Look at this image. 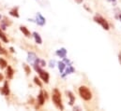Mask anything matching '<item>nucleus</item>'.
<instances>
[{"label":"nucleus","mask_w":121,"mask_h":111,"mask_svg":"<svg viewBox=\"0 0 121 111\" xmlns=\"http://www.w3.org/2000/svg\"><path fill=\"white\" fill-rule=\"evenodd\" d=\"M52 99H53V102H54L55 106H56V107L58 109H61V110H62V109L64 108V107H63V105H62L61 93H60V91H59L57 89H55V90H54Z\"/></svg>","instance_id":"1"},{"label":"nucleus","mask_w":121,"mask_h":111,"mask_svg":"<svg viewBox=\"0 0 121 111\" xmlns=\"http://www.w3.org/2000/svg\"><path fill=\"white\" fill-rule=\"evenodd\" d=\"M79 94L85 101H89L92 99V92L86 86H81L79 88Z\"/></svg>","instance_id":"2"},{"label":"nucleus","mask_w":121,"mask_h":111,"mask_svg":"<svg viewBox=\"0 0 121 111\" xmlns=\"http://www.w3.org/2000/svg\"><path fill=\"white\" fill-rule=\"evenodd\" d=\"M35 69L39 72L40 79H41L45 83H48V82H49V74H48L47 72H45V71L41 70V69H40L39 66H37V65H35Z\"/></svg>","instance_id":"3"},{"label":"nucleus","mask_w":121,"mask_h":111,"mask_svg":"<svg viewBox=\"0 0 121 111\" xmlns=\"http://www.w3.org/2000/svg\"><path fill=\"white\" fill-rule=\"evenodd\" d=\"M94 20H95L96 23L99 24L103 27V29L109 30V24H108L107 21H106L104 18H102V17H100V16H95V17H94Z\"/></svg>","instance_id":"4"},{"label":"nucleus","mask_w":121,"mask_h":111,"mask_svg":"<svg viewBox=\"0 0 121 111\" xmlns=\"http://www.w3.org/2000/svg\"><path fill=\"white\" fill-rule=\"evenodd\" d=\"M1 93L3 95H5V96H7V95L9 94V83H8V81H6L4 83V86H3L2 90H1Z\"/></svg>","instance_id":"5"},{"label":"nucleus","mask_w":121,"mask_h":111,"mask_svg":"<svg viewBox=\"0 0 121 111\" xmlns=\"http://www.w3.org/2000/svg\"><path fill=\"white\" fill-rule=\"evenodd\" d=\"M45 102V96H44V93H43V91H41L39 95H38V103L39 106H42Z\"/></svg>","instance_id":"6"},{"label":"nucleus","mask_w":121,"mask_h":111,"mask_svg":"<svg viewBox=\"0 0 121 111\" xmlns=\"http://www.w3.org/2000/svg\"><path fill=\"white\" fill-rule=\"evenodd\" d=\"M13 74H14L13 69L11 68V66L8 65V69H7V78L9 79H11L13 78Z\"/></svg>","instance_id":"7"},{"label":"nucleus","mask_w":121,"mask_h":111,"mask_svg":"<svg viewBox=\"0 0 121 111\" xmlns=\"http://www.w3.org/2000/svg\"><path fill=\"white\" fill-rule=\"evenodd\" d=\"M20 30L23 32V34H24L26 37H30L31 36V34H30V32H29V30L26 27V26H21V27H20Z\"/></svg>","instance_id":"8"},{"label":"nucleus","mask_w":121,"mask_h":111,"mask_svg":"<svg viewBox=\"0 0 121 111\" xmlns=\"http://www.w3.org/2000/svg\"><path fill=\"white\" fill-rule=\"evenodd\" d=\"M9 14L11 15V16H14V17H16V18H18L19 17V13H18V8H13L10 11H9Z\"/></svg>","instance_id":"9"},{"label":"nucleus","mask_w":121,"mask_h":111,"mask_svg":"<svg viewBox=\"0 0 121 111\" xmlns=\"http://www.w3.org/2000/svg\"><path fill=\"white\" fill-rule=\"evenodd\" d=\"M33 35H34V36H35V39H36V41H37V43H39V44H41V42H42V40H41V38H40V36H39V35L38 33H34Z\"/></svg>","instance_id":"10"},{"label":"nucleus","mask_w":121,"mask_h":111,"mask_svg":"<svg viewBox=\"0 0 121 111\" xmlns=\"http://www.w3.org/2000/svg\"><path fill=\"white\" fill-rule=\"evenodd\" d=\"M0 66H1V68H5L8 66V63L3 58H0Z\"/></svg>","instance_id":"11"},{"label":"nucleus","mask_w":121,"mask_h":111,"mask_svg":"<svg viewBox=\"0 0 121 111\" xmlns=\"http://www.w3.org/2000/svg\"><path fill=\"white\" fill-rule=\"evenodd\" d=\"M0 38H1V39H2L4 42H6V43H8V42H9L8 37L6 36V35H5V34H4V33H3L1 30H0Z\"/></svg>","instance_id":"12"},{"label":"nucleus","mask_w":121,"mask_h":111,"mask_svg":"<svg viewBox=\"0 0 121 111\" xmlns=\"http://www.w3.org/2000/svg\"><path fill=\"white\" fill-rule=\"evenodd\" d=\"M24 68H25V71H26V75H29L31 73V69L30 67L27 65V64H24Z\"/></svg>","instance_id":"13"},{"label":"nucleus","mask_w":121,"mask_h":111,"mask_svg":"<svg viewBox=\"0 0 121 111\" xmlns=\"http://www.w3.org/2000/svg\"><path fill=\"white\" fill-rule=\"evenodd\" d=\"M34 82L37 84V85H39V87H42V83L40 82V80H39V79H38L37 77H35L34 78Z\"/></svg>","instance_id":"14"},{"label":"nucleus","mask_w":121,"mask_h":111,"mask_svg":"<svg viewBox=\"0 0 121 111\" xmlns=\"http://www.w3.org/2000/svg\"><path fill=\"white\" fill-rule=\"evenodd\" d=\"M68 93L69 94V98H70V103H69V104H70V105H72V104H73V100H74V97L72 96V94H71V92H69V91Z\"/></svg>","instance_id":"15"},{"label":"nucleus","mask_w":121,"mask_h":111,"mask_svg":"<svg viewBox=\"0 0 121 111\" xmlns=\"http://www.w3.org/2000/svg\"><path fill=\"white\" fill-rule=\"evenodd\" d=\"M0 54H7V51L0 46Z\"/></svg>","instance_id":"16"},{"label":"nucleus","mask_w":121,"mask_h":111,"mask_svg":"<svg viewBox=\"0 0 121 111\" xmlns=\"http://www.w3.org/2000/svg\"><path fill=\"white\" fill-rule=\"evenodd\" d=\"M118 60H119V63H120V64H121V52L118 54Z\"/></svg>","instance_id":"17"},{"label":"nucleus","mask_w":121,"mask_h":111,"mask_svg":"<svg viewBox=\"0 0 121 111\" xmlns=\"http://www.w3.org/2000/svg\"><path fill=\"white\" fill-rule=\"evenodd\" d=\"M3 79H4V77H3V75L0 73V81H1V80H3Z\"/></svg>","instance_id":"18"},{"label":"nucleus","mask_w":121,"mask_h":111,"mask_svg":"<svg viewBox=\"0 0 121 111\" xmlns=\"http://www.w3.org/2000/svg\"><path fill=\"white\" fill-rule=\"evenodd\" d=\"M76 2H77V3H82L83 0H76Z\"/></svg>","instance_id":"19"},{"label":"nucleus","mask_w":121,"mask_h":111,"mask_svg":"<svg viewBox=\"0 0 121 111\" xmlns=\"http://www.w3.org/2000/svg\"><path fill=\"white\" fill-rule=\"evenodd\" d=\"M0 46H1V44H0Z\"/></svg>","instance_id":"20"}]
</instances>
